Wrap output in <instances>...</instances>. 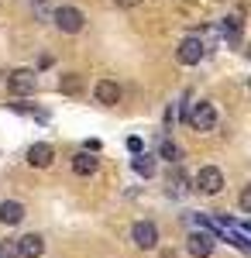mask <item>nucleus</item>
Returning <instances> with one entry per match:
<instances>
[{
	"label": "nucleus",
	"mask_w": 251,
	"mask_h": 258,
	"mask_svg": "<svg viewBox=\"0 0 251 258\" xmlns=\"http://www.w3.org/2000/svg\"><path fill=\"white\" fill-rule=\"evenodd\" d=\"M186 124L193 127V131H213L217 127V110H213L210 100H200L190 107V114H186Z\"/></svg>",
	"instance_id": "f257e3e1"
},
{
	"label": "nucleus",
	"mask_w": 251,
	"mask_h": 258,
	"mask_svg": "<svg viewBox=\"0 0 251 258\" xmlns=\"http://www.w3.org/2000/svg\"><path fill=\"white\" fill-rule=\"evenodd\" d=\"M193 186L203 193V197H217V193L224 189V172H220L217 165H203V169L193 176Z\"/></svg>",
	"instance_id": "f03ea898"
},
{
	"label": "nucleus",
	"mask_w": 251,
	"mask_h": 258,
	"mask_svg": "<svg viewBox=\"0 0 251 258\" xmlns=\"http://www.w3.org/2000/svg\"><path fill=\"white\" fill-rule=\"evenodd\" d=\"M83 24H86V18H83L79 7H58L55 11V28L62 31V35H79Z\"/></svg>",
	"instance_id": "7ed1b4c3"
},
{
	"label": "nucleus",
	"mask_w": 251,
	"mask_h": 258,
	"mask_svg": "<svg viewBox=\"0 0 251 258\" xmlns=\"http://www.w3.org/2000/svg\"><path fill=\"white\" fill-rule=\"evenodd\" d=\"M175 55H179V62H182V66H196V62H203V55H207V45H203V38L190 35V38L179 41Z\"/></svg>",
	"instance_id": "20e7f679"
},
{
	"label": "nucleus",
	"mask_w": 251,
	"mask_h": 258,
	"mask_svg": "<svg viewBox=\"0 0 251 258\" xmlns=\"http://www.w3.org/2000/svg\"><path fill=\"white\" fill-rule=\"evenodd\" d=\"M35 86H38V76H35V69H14V73L7 76V90H11V93H18V97H28V93H35Z\"/></svg>",
	"instance_id": "39448f33"
},
{
	"label": "nucleus",
	"mask_w": 251,
	"mask_h": 258,
	"mask_svg": "<svg viewBox=\"0 0 251 258\" xmlns=\"http://www.w3.org/2000/svg\"><path fill=\"white\" fill-rule=\"evenodd\" d=\"M131 238H135L138 248L152 251L155 244H158V231H155V224H152V220H138L135 227H131Z\"/></svg>",
	"instance_id": "423d86ee"
},
{
	"label": "nucleus",
	"mask_w": 251,
	"mask_h": 258,
	"mask_svg": "<svg viewBox=\"0 0 251 258\" xmlns=\"http://www.w3.org/2000/svg\"><path fill=\"white\" fill-rule=\"evenodd\" d=\"M213 244H217V241H213L210 231H193V234H190V255L193 258H210Z\"/></svg>",
	"instance_id": "0eeeda50"
},
{
	"label": "nucleus",
	"mask_w": 251,
	"mask_h": 258,
	"mask_svg": "<svg viewBox=\"0 0 251 258\" xmlns=\"http://www.w3.org/2000/svg\"><path fill=\"white\" fill-rule=\"evenodd\" d=\"M93 97H97V103H103V107H114V103H120V86H117L114 80H100L97 86H93Z\"/></svg>",
	"instance_id": "6e6552de"
},
{
	"label": "nucleus",
	"mask_w": 251,
	"mask_h": 258,
	"mask_svg": "<svg viewBox=\"0 0 251 258\" xmlns=\"http://www.w3.org/2000/svg\"><path fill=\"white\" fill-rule=\"evenodd\" d=\"M52 159H55V152H52V145H45V141H38V145L28 148V165H35V169H48Z\"/></svg>",
	"instance_id": "1a4fd4ad"
},
{
	"label": "nucleus",
	"mask_w": 251,
	"mask_h": 258,
	"mask_svg": "<svg viewBox=\"0 0 251 258\" xmlns=\"http://www.w3.org/2000/svg\"><path fill=\"white\" fill-rule=\"evenodd\" d=\"M41 251H45L41 234H24V238H18V255L21 258H41Z\"/></svg>",
	"instance_id": "9d476101"
},
{
	"label": "nucleus",
	"mask_w": 251,
	"mask_h": 258,
	"mask_svg": "<svg viewBox=\"0 0 251 258\" xmlns=\"http://www.w3.org/2000/svg\"><path fill=\"white\" fill-rule=\"evenodd\" d=\"M21 220H24V203H18V200H4V203H0V224L14 227V224H21Z\"/></svg>",
	"instance_id": "9b49d317"
},
{
	"label": "nucleus",
	"mask_w": 251,
	"mask_h": 258,
	"mask_svg": "<svg viewBox=\"0 0 251 258\" xmlns=\"http://www.w3.org/2000/svg\"><path fill=\"white\" fill-rule=\"evenodd\" d=\"M97 165H100V159L93 152H79L76 159H73V172H76V176H93Z\"/></svg>",
	"instance_id": "f8f14e48"
},
{
	"label": "nucleus",
	"mask_w": 251,
	"mask_h": 258,
	"mask_svg": "<svg viewBox=\"0 0 251 258\" xmlns=\"http://www.w3.org/2000/svg\"><path fill=\"white\" fill-rule=\"evenodd\" d=\"M158 155H162L165 162H182V148H179L172 138H162V145H158Z\"/></svg>",
	"instance_id": "ddd939ff"
},
{
	"label": "nucleus",
	"mask_w": 251,
	"mask_h": 258,
	"mask_svg": "<svg viewBox=\"0 0 251 258\" xmlns=\"http://www.w3.org/2000/svg\"><path fill=\"white\" fill-rule=\"evenodd\" d=\"M135 172L138 176H155V159L152 155H145V152H141V155H135Z\"/></svg>",
	"instance_id": "4468645a"
},
{
	"label": "nucleus",
	"mask_w": 251,
	"mask_h": 258,
	"mask_svg": "<svg viewBox=\"0 0 251 258\" xmlns=\"http://www.w3.org/2000/svg\"><path fill=\"white\" fill-rule=\"evenodd\" d=\"M58 90H62V93H79V90H83V80H79L76 73H66V76L58 80Z\"/></svg>",
	"instance_id": "2eb2a0df"
},
{
	"label": "nucleus",
	"mask_w": 251,
	"mask_h": 258,
	"mask_svg": "<svg viewBox=\"0 0 251 258\" xmlns=\"http://www.w3.org/2000/svg\"><path fill=\"white\" fill-rule=\"evenodd\" d=\"M186 193V176L175 169V172H169V197H182Z\"/></svg>",
	"instance_id": "dca6fc26"
},
{
	"label": "nucleus",
	"mask_w": 251,
	"mask_h": 258,
	"mask_svg": "<svg viewBox=\"0 0 251 258\" xmlns=\"http://www.w3.org/2000/svg\"><path fill=\"white\" fill-rule=\"evenodd\" d=\"M237 31H241V18H224V35L237 38Z\"/></svg>",
	"instance_id": "f3484780"
},
{
	"label": "nucleus",
	"mask_w": 251,
	"mask_h": 258,
	"mask_svg": "<svg viewBox=\"0 0 251 258\" xmlns=\"http://www.w3.org/2000/svg\"><path fill=\"white\" fill-rule=\"evenodd\" d=\"M0 258H21L18 255V241H4V244H0Z\"/></svg>",
	"instance_id": "a211bd4d"
},
{
	"label": "nucleus",
	"mask_w": 251,
	"mask_h": 258,
	"mask_svg": "<svg viewBox=\"0 0 251 258\" xmlns=\"http://www.w3.org/2000/svg\"><path fill=\"white\" fill-rule=\"evenodd\" d=\"M234 244V248H241V251H244V255H251V241H244L241 238V234H231V238H227Z\"/></svg>",
	"instance_id": "6ab92c4d"
},
{
	"label": "nucleus",
	"mask_w": 251,
	"mask_h": 258,
	"mask_svg": "<svg viewBox=\"0 0 251 258\" xmlns=\"http://www.w3.org/2000/svg\"><path fill=\"white\" fill-rule=\"evenodd\" d=\"M237 203H241V210H244V214H251V182L241 189V200H237Z\"/></svg>",
	"instance_id": "aec40b11"
},
{
	"label": "nucleus",
	"mask_w": 251,
	"mask_h": 258,
	"mask_svg": "<svg viewBox=\"0 0 251 258\" xmlns=\"http://www.w3.org/2000/svg\"><path fill=\"white\" fill-rule=\"evenodd\" d=\"M128 148H131L135 155H141V148H145V145H141V138H128Z\"/></svg>",
	"instance_id": "412c9836"
},
{
	"label": "nucleus",
	"mask_w": 251,
	"mask_h": 258,
	"mask_svg": "<svg viewBox=\"0 0 251 258\" xmlns=\"http://www.w3.org/2000/svg\"><path fill=\"white\" fill-rule=\"evenodd\" d=\"M114 4H120V7H138L141 0H114Z\"/></svg>",
	"instance_id": "4be33fe9"
},
{
	"label": "nucleus",
	"mask_w": 251,
	"mask_h": 258,
	"mask_svg": "<svg viewBox=\"0 0 251 258\" xmlns=\"http://www.w3.org/2000/svg\"><path fill=\"white\" fill-rule=\"evenodd\" d=\"M248 231H251V224H248Z\"/></svg>",
	"instance_id": "5701e85b"
},
{
	"label": "nucleus",
	"mask_w": 251,
	"mask_h": 258,
	"mask_svg": "<svg viewBox=\"0 0 251 258\" xmlns=\"http://www.w3.org/2000/svg\"><path fill=\"white\" fill-rule=\"evenodd\" d=\"M248 90H251V83H248Z\"/></svg>",
	"instance_id": "b1692460"
},
{
	"label": "nucleus",
	"mask_w": 251,
	"mask_h": 258,
	"mask_svg": "<svg viewBox=\"0 0 251 258\" xmlns=\"http://www.w3.org/2000/svg\"><path fill=\"white\" fill-rule=\"evenodd\" d=\"M38 4H41V0H38Z\"/></svg>",
	"instance_id": "393cba45"
}]
</instances>
